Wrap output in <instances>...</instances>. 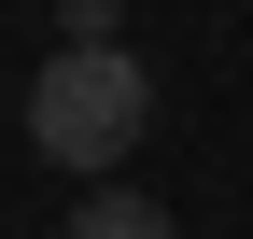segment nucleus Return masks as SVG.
Wrapping results in <instances>:
<instances>
[{
  "label": "nucleus",
  "instance_id": "f257e3e1",
  "mask_svg": "<svg viewBox=\"0 0 253 239\" xmlns=\"http://www.w3.org/2000/svg\"><path fill=\"white\" fill-rule=\"evenodd\" d=\"M141 127H155V71L126 42H56L28 71V155H56L71 183H99L113 155H141Z\"/></svg>",
  "mask_w": 253,
  "mask_h": 239
},
{
  "label": "nucleus",
  "instance_id": "f03ea898",
  "mask_svg": "<svg viewBox=\"0 0 253 239\" xmlns=\"http://www.w3.org/2000/svg\"><path fill=\"white\" fill-rule=\"evenodd\" d=\"M71 239H169V211H155L141 183H84V211H71Z\"/></svg>",
  "mask_w": 253,
  "mask_h": 239
},
{
  "label": "nucleus",
  "instance_id": "7ed1b4c3",
  "mask_svg": "<svg viewBox=\"0 0 253 239\" xmlns=\"http://www.w3.org/2000/svg\"><path fill=\"white\" fill-rule=\"evenodd\" d=\"M56 42H113V0H56Z\"/></svg>",
  "mask_w": 253,
  "mask_h": 239
}]
</instances>
